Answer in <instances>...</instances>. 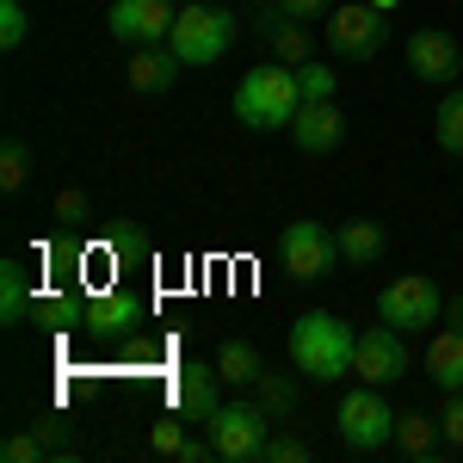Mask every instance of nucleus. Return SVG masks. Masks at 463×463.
I'll use <instances>...</instances> for the list:
<instances>
[{"instance_id": "nucleus-8", "label": "nucleus", "mask_w": 463, "mask_h": 463, "mask_svg": "<svg viewBox=\"0 0 463 463\" xmlns=\"http://www.w3.org/2000/svg\"><path fill=\"white\" fill-rule=\"evenodd\" d=\"M266 420H272V414H266L260 402H222L211 420H204V427H211V451H216V458H229V463L266 458V439H272Z\"/></svg>"}, {"instance_id": "nucleus-26", "label": "nucleus", "mask_w": 463, "mask_h": 463, "mask_svg": "<svg viewBox=\"0 0 463 463\" xmlns=\"http://www.w3.org/2000/svg\"><path fill=\"white\" fill-rule=\"evenodd\" d=\"M32 32V19H25V0H0V50H19Z\"/></svg>"}, {"instance_id": "nucleus-15", "label": "nucleus", "mask_w": 463, "mask_h": 463, "mask_svg": "<svg viewBox=\"0 0 463 463\" xmlns=\"http://www.w3.org/2000/svg\"><path fill=\"white\" fill-rule=\"evenodd\" d=\"M179 50L174 43H143V50H130V93H143V99H155V93H167L179 80Z\"/></svg>"}, {"instance_id": "nucleus-6", "label": "nucleus", "mask_w": 463, "mask_h": 463, "mask_svg": "<svg viewBox=\"0 0 463 463\" xmlns=\"http://www.w3.org/2000/svg\"><path fill=\"white\" fill-rule=\"evenodd\" d=\"M445 290L432 285L427 272H402V279H390L383 285V297H377V316L390 321V327H402V334H420V327H432V321H445Z\"/></svg>"}, {"instance_id": "nucleus-36", "label": "nucleus", "mask_w": 463, "mask_h": 463, "mask_svg": "<svg viewBox=\"0 0 463 463\" xmlns=\"http://www.w3.org/2000/svg\"><path fill=\"white\" fill-rule=\"evenodd\" d=\"M179 6H185V0H179Z\"/></svg>"}, {"instance_id": "nucleus-14", "label": "nucleus", "mask_w": 463, "mask_h": 463, "mask_svg": "<svg viewBox=\"0 0 463 463\" xmlns=\"http://www.w3.org/2000/svg\"><path fill=\"white\" fill-rule=\"evenodd\" d=\"M290 143L303 148V155H334V148L346 143V118L334 99H303V111L290 118Z\"/></svg>"}, {"instance_id": "nucleus-29", "label": "nucleus", "mask_w": 463, "mask_h": 463, "mask_svg": "<svg viewBox=\"0 0 463 463\" xmlns=\"http://www.w3.org/2000/svg\"><path fill=\"white\" fill-rule=\"evenodd\" d=\"M87 216H93L87 192H80V185H62V192H56V222H87Z\"/></svg>"}, {"instance_id": "nucleus-4", "label": "nucleus", "mask_w": 463, "mask_h": 463, "mask_svg": "<svg viewBox=\"0 0 463 463\" xmlns=\"http://www.w3.org/2000/svg\"><path fill=\"white\" fill-rule=\"evenodd\" d=\"M334 432H340L346 451H383V445L395 439V408L383 402L377 383H358L353 395H340V408H334Z\"/></svg>"}, {"instance_id": "nucleus-10", "label": "nucleus", "mask_w": 463, "mask_h": 463, "mask_svg": "<svg viewBox=\"0 0 463 463\" xmlns=\"http://www.w3.org/2000/svg\"><path fill=\"white\" fill-rule=\"evenodd\" d=\"M279 253H285V272L290 279H321V272H334V260H340V241L321 229L316 216H297V222H285V241H279Z\"/></svg>"}, {"instance_id": "nucleus-5", "label": "nucleus", "mask_w": 463, "mask_h": 463, "mask_svg": "<svg viewBox=\"0 0 463 463\" xmlns=\"http://www.w3.org/2000/svg\"><path fill=\"white\" fill-rule=\"evenodd\" d=\"M390 43V13H377L371 0H346L327 13V50L340 62H377Z\"/></svg>"}, {"instance_id": "nucleus-2", "label": "nucleus", "mask_w": 463, "mask_h": 463, "mask_svg": "<svg viewBox=\"0 0 463 463\" xmlns=\"http://www.w3.org/2000/svg\"><path fill=\"white\" fill-rule=\"evenodd\" d=\"M303 111V87H297V69L290 62H266V69H248L241 87H235V118L248 130H290V118Z\"/></svg>"}, {"instance_id": "nucleus-11", "label": "nucleus", "mask_w": 463, "mask_h": 463, "mask_svg": "<svg viewBox=\"0 0 463 463\" xmlns=\"http://www.w3.org/2000/svg\"><path fill=\"white\" fill-rule=\"evenodd\" d=\"M179 19V0H111V37L143 50V43H167Z\"/></svg>"}, {"instance_id": "nucleus-22", "label": "nucleus", "mask_w": 463, "mask_h": 463, "mask_svg": "<svg viewBox=\"0 0 463 463\" xmlns=\"http://www.w3.org/2000/svg\"><path fill=\"white\" fill-rule=\"evenodd\" d=\"M216 371H222V383H253L266 364L253 353V340H222V353H216Z\"/></svg>"}, {"instance_id": "nucleus-20", "label": "nucleus", "mask_w": 463, "mask_h": 463, "mask_svg": "<svg viewBox=\"0 0 463 463\" xmlns=\"http://www.w3.org/2000/svg\"><path fill=\"white\" fill-rule=\"evenodd\" d=\"M253 402H260L266 414H290V408L303 402V390H297L290 371H260V377H253Z\"/></svg>"}, {"instance_id": "nucleus-31", "label": "nucleus", "mask_w": 463, "mask_h": 463, "mask_svg": "<svg viewBox=\"0 0 463 463\" xmlns=\"http://www.w3.org/2000/svg\"><path fill=\"white\" fill-rule=\"evenodd\" d=\"M439 420H445V445H458V451H463V390H451V402H445Z\"/></svg>"}, {"instance_id": "nucleus-17", "label": "nucleus", "mask_w": 463, "mask_h": 463, "mask_svg": "<svg viewBox=\"0 0 463 463\" xmlns=\"http://www.w3.org/2000/svg\"><path fill=\"white\" fill-rule=\"evenodd\" d=\"M427 377H432V383H439L445 395L463 390V334L451 327V321L432 334V346H427Z\"/></svg>"}, {"instance_id": "nucleus-19", "label": "nucleus", "mask_w": 463, "mask_h": 463, "mask_svg": "<svg viewBox=\"0 0 463 463\" xmlns=\"http://www.w3.org/2000/svg\"><path fill=\"white\" fill-rule=\"evenodd\" d=\"M32 309H37V297H32V285H25V266H19V260H0V321L19 327Z\"/></svg>"}, {"instance_id": "nucleus-21", "label": "nucleus", "mask_w": 463, "mask_h": 463, "mask_svg": "<svg viewBox=\"0 0 463 463\" xmlns=\"http://www.w3.org/2000/svg\"><path fill=\"white\" fill-rule=\"evenodd\" d=\"M432 143L445 148V155H463V87H451L439 111H432Z\"/></svg>"}, {"instance_id": "nucleus-1", "label": "nucleus", "mask_w": 463, "mask_h": 463, "mask_svg": "<svg viewBox=\"0 0 463 463\" xmlns=\"http://www.w3.org/2000/svg\"><path fill=\"white\" fill-rule=\"evenodd\" d=\"M353 358H358V334L340 316H327V309L297 316V327H290V364L303 377H316V383L353 377Z\"/></svg>"}, {"instance_id": "nucleus-25", "label": "nucleus", "mask_w": 463, "mask_h": 463, "mask_svg": "<svg viewBox=\"0 0 463 463\" xmlns=\"http://www.w3.org/2000/svg\"><path fill=\"white\" fill-rule=\"evenodd\" d=\"M148 445H155L161 458H179V451H185V414H174V408H167V414L155 420V432H148Z\"/></svg>"}, {"instance_id": "nucleus-33", "label": "nucleus", "mask_w": 463, "mask_h": 463, "mask_svg": "<svg viewBox=\"0 0 463 463\" xmlns=\"http://www.w3.org/2000/svg\"><path fill=\"white\" fill-rule=\"evenodd\" d=\"M445 321H451V327L463 334V297H451V309H445Z\"/></svg>"}, {"instance_id": "nucleus-13", "label": "nucleus", "mask_w": 463, "mask_h": 463, "mask_svg": "<svg viewBox=\"0 0 463 463\" xmlns=\"http://www.w3.org/2000/svg\"><path fill=\"white\" fill-rule=\"evenodd\" d=\"M408 74L414 80H427V87H445V80H458L463 74V50L451 32H414L408 37Z\"/></svg>"}, {"instance_id": "nucleus-35", "label": "nucleus", "mask_w": 463, "mask_h": 463, "mask_svg": "<svg viewBox=\"0 0 463 463\" xmlns=\"http://www.w3.org/2000/svg\"><path fill=\"white\" fill-rule=\"evenodd\" d=\"M458 87H463V74H458Z\"/></svg>"}, {"instance_id": "nucleus-28", "label": "nucleus", "mask_w": 463, "mask_h": 463, "mask_svg": "<svg viewBox=\"0 0 463 463\" xmlns=\"http://www.w3.org/2000/svg\"><path fill=\"white\" fill-rule=\"evenodd\" d=\"M0 458H6V463H43V458H50V445H43L37 432H13V439L0 445Z\"/></svg>"}, {"instance_id": "nucleus-7", "label": "nucleus", "mask_w": 463, "mask_h": 463, "mask_svg": "<svg viewBox=\"0 0 463 463\" xmlns=\"http://www.w3.org/2000/svg\"><path fill=\"white\" fill-rule=\"evenodd\" d=\"M143 316H148V303L137 297V290H124V285L87 290V297L74 303V321H80L87 340H130V334L143 327Z\"/></svg>"}, {"instance_id": "nucleus-23", "label": "nucleus", "mask_w": 463, "mask_h": 463, "mask_svg": "<svg viewBox=\"0 0 463 463\" xmlns=\"http://www.w3.org/2000/svg\"><path fill=\"white\" fill-rule=\"evenodd\" d=\"M161 358H167V346H161L155 334H143V327H137V334L124 340V353H118V364H124L130 377H155V371H161Z\"/></svg>"}, {"instance_id": "nucleus-18", "label": "nucleus", "mask_w": 463, "mask_h": 463, "mask_svg": "<svg viewBox=\"0 0 463 463\" xmlns=\"http://www.w3.org/2000/svg\"><path fill=\"white\" fill-rule=\"evenodd\" d=\"M334 241H340V260H346V266H377L390 235H383V222L353 216V222H340V229H334Z\"/></svg>"}, {"instance_id": "nucleus-34", "label": "nucleus", "mask_w": 463, "mask_h": 463, "mask_svg": "<svg viewBox=\"0 0 463 463\" xmlns=\"http://www.w3.org/2000/svg\"><path fill=\"white\" fill-rule=\"evenodd\" d=\"M371 6H377V13H395V6H402V0H371Z\"/></svg>"}, {"instance_id": "nucleus-27", "label": "nucleus", "mask_w": 463, "mask_h": 463, "mask_svg": "<svg viewBox=\"0 0 463 463\" xmlns=\"http://www.w3.org/2000/svg\"><path fill=\"white\" fill-rule=\"evenodd\" d=\"M297 87H303V99H334V69L309 56V62L297 69Z\"/></svg>"}, {"instance_id": "nucleus-12", "label": "nucleus", "mask_w": 463, "mask_h": 463, "mask_svg": "<svg viewBox=\"0 0 463 463\" xmlns=\"http://www.w3.org/2000/svg\"><path fill=\"white\" fill-rule=\"evenodd\" d=\"M167 408L185 414V420H211L216 408H222V371L211 364H198V358H185L174 377H167Z\"/></svg>"}, {"instance_id": "nucleus-16", "label": "nucleus", "mask_w": 463, "mask_h": 463, "mask_svg": "<svg viewBox=\"0 0 463 463\" xmlns=\"http://www.w3.org/2000/svg\"><path fill=\"white\" fill-rule=\"evenodd\" d=\"M402 458H414V463H427L439 445H445V420L439 414H427V408H402L395 414V439H390Z\"/></svg>"}, {"instance_id": "nucleus-30", "label": "nucleus", "mask_w": 463, "mask_h": 463, "mask_svg": "<svg viewBox=\"0 0 463 463\" xmlns=\"http://www.w3.org/2000/svg\"><path fill=\"white\" fill-rule=\"evenodd\" d=\"M266 463H309L303 439H266Z\"/></svg>"}, {"instance_id": "nucleus-24", "label": "nucleus", "mask_w": 463, "mask_h": 463, "mask_svg": "<svg viewBox=\"0 0 463 463\" xmlns=\"http://www.w3.org/2000/svg\"><path fill=\"white\" fill-rule=\"evenodd\" d=\"M32 179V148H25V137H6L0 143V192H19Z\"/></svg>"}, {"instance_id": "nucleus-9", "label": "nucleus", "mask_w": 463, "mask_h": 463, "mask_svg": "<svg viewBox=\"0 0 463 463\" xmlns=\"http://www.w3.org/2000/svg\"><path fill=\"white\" fill-rule=\"evenodd\" d=\"M408 340H402V327L390 321H377V327H364L358 334V358H353V377L358 383H377V390H390L395 377H408Z\"/></svg>"}, {"instance_id": "nucleus-3", "label": "nucleus", "mask_w": 463, "mask_h": 463, "mask_svg": "<svg viewBox=\"0 0 463 463\" xmlns=\"http://www.w3.org/2000/svg\"><path fill=\"white\" fill-rule=\"evenodd\" d=\"M167 43L179 50V62H185V69L222 62V56H229V43H235V13H229V6H216V0H185Z\"/></svg>"}, {"instance_id": "nucleus-32", "label": "nucleus", "mask_w": 463, "mask_h": 463, "mask_svg": "<svg viewBox=\"0 0 463 463\" xmlns=\"http://www.w3.org/2000/svg\"><path fill=\"white\" fill-rule=\"evenodd\" d=\"M279 6H285V19H327L340 0H279Z\"/></svg>"}]
</instances>
